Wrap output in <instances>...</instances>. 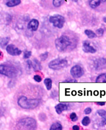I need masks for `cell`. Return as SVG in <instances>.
Listing matches in <instances>:
<instances>
[{
  "instance_id": "cell-1",
  "label": "cell",
  "mask_w": 106,
  "mask_h": 130,
  "mask_svg": "<svg viewBox=\"0 0 106 130\" xmlns=\"http://www.w3.org/2000/svg\"><path fill=\"white\" fill-rule=\"evenodd\" d=\"M41 100L39 99H28L26 96H21L18 99V105L23 109H32L38 107Z\"/></svg>"
},
{
  "instance_id": "cell-2",
  "label": "cell",
  "mask_w": 106,
  "mask_h": 130,
  "mask_svg": "<svg viewBox=\"0 0 106 130\" xmlns=\"http://www.w3.org/2000/svg\"><path fill=\"white\" fill-rule=\"evenodd\" d=\"M36 129V121L31 118L20 119L16 124V130H35Z\"/></svg>"
},
{
  "instance_id": "cell-3",
  "label": "cell",
  "mask_w": 106,
  "mask_h": 130,
  "mask_svg": "<svg viewBox=\"0 0 106 130\" xmlns=\"http://www.w3.org/2000/svg\"><path fill=\"white\" fill-rule=\"evenodd\" d=\"M55 43L56 48L58 51L64 52L71 45L72 42L68 36L62 35L56 39Z\"/></svg>"
},
{
  "instance_id": "cell-4",
  "label": "cell",
  "mask_w": 106,
  "mask_h": 130,
  "mask_svg": "<svg viewBox=\"0 0 106 130\" xmlns=\"http://www.w3.org/2000/svg\"><path fill=\"white\" fill-rule=\"evenodd\" d=\"M0 74L13 79L19 75V71L14 66L7 64H1L0 65Z\"/></svg>"
},
{
  "instance_id": "cell-5",
  "label": "cell",
  "mask_w": 106,
  "mask_h": 130,
  "mask_svg": "<svg viewBox=\"0 0 106 130\" xmlns=\"http://www.w3.org/2000/svg\"><path fill=\"white\" fill-rule=\"evenodd\" d=\"M68 65V61L65 59L58 58L51 61L49 64V67L54 70H58L64 68Z\"/></svg>"
},
{
  "instance_id": "cell-6",
  "label": "cell",
  "mask_w": 106,
  "mask_h": 130,
  "mask_svg": "<svg viewBox=\"0 0 106 130\" xmlns=\"http://www.w3.org/2000/svg\"><path fill=\"white\" fill-rule=\"evenodd\" d=\"M49 21L51 23L53 24L54 27L61 28L63 27L65 23V19L64 17L60 15H56L52 16L50 17Z\"/></svg>"
},
{
  "instance_id": "cell-7",
  "label": "cell",
  "mask_w": 106,
  "mask_h": 130,
  "mask_svg": "<svg viewBox=\"0 0 106 130\" xmlns=\"http://www.w3.org/2000/svg\"><path fill=\"white\" fill-rule=\"evenodd\" d=\"M70 73L74 78H80L84 74V71L82 67L78 65L73 66L71 70Z\"/></svg>"
},
{
  "instance_id": "cell-8",
  "label": "cell",
  "mask_w": 106,
  "mask_h": 130,
  "mask_svg": "<svg viewBox=\"0 0 106 130\" xmlns=\"http://www.w3.org/2000/svg\"><path fill=\"white\" fill-rule=\"evenodd\" d=\"M7 52L12 56H17L19 55L22 53V51L21 50L19 49L15 45L10 44L7 45L6 48Z\"/></svg>"
},
{
  "instance_id": "cell-9",
  "label": "cell",
  "mask_w": 106,
  "mask_h": 130,
  "mask_svg": "<svg viewBox=\"0 0 106 130\" xmlns=\"http://www.w3.org/2000/svg\"><path fill=\"white\" fill-rule=\"evenodd\" d=\"M82 49L84 52L95 53L96 52V49L92 46L88 41H85L83 43Z\"/></svg>"
},
{
  "instance_id": "cell-10",
  "label": "cell",
  "mask_w": 106,
  "mask_h": 130,
  "mask_svg": "<svg viewBox=\"0 0 106 130\" xmlns=\"http://www.w3.org/2000/svg\"><path fill=\"white\" fill-rule=\"evenodd\" d=\"M39 25V22L37 19H32L29 22L28 24V29L31 31H36L38 29Z\"/></svg>"
},
{
  "instance_id": "cell-11",
  "label": "cell",
  "mask_w": 106,
  "mask_h": 130,
  "mask_svg": "<svg viewBox=\"0 0 106 130\" xmlns=\"http://www.w3.org/2000/svg\"><path fill=\"white\" fill-rule=\"evenodd\" d=\"M106 64V59L102 58L95 60L94 62V67L96 70H99L100 67Z\"/></svg>"
},
{
  "instance_id": "cell-12",
  "label": "cell",
  "mask_w": 106,
  "mask_h": 130,
  "mask_svg": "<svg viewBox=\"0 0 106 130\" xmlns=\"http://www.w3.org/2000/svg\"><path fill=\"white\" fill-rule=\"evenodd\" d=\"M67 109H68V107L66 104L62 103L58 104L57 105L55 106L56 111L58 114H59L61 113L63 111L66 110Z\"/></svg>"
},
{
  "instance_id": "cell-13",
  "label": "cell",
  "mask_w": 106,
  "mask_h": 130,
  "mask_svg": "<svg viewBox=\"0 0 106 130\" xmlns=\"http://www.w3.org/2000/svg\"><path fill=\"white\" fill-rule=\"evenodd\" d=\"M102 1V0H89V6L92 8H97L101 4Z\"/></svg>"
},
{
  "instance_id": "cell-14",
  "label": "cell",
  "mask_w": 106,
  "mask_h": 130,
  "mask_svg": "<svg viewBox=\"0 0 106 130\" xmlns=\"http://www.w3.org/2000/svg\"><path fill=\"white\" fill-rule=\"evenodd\" d=\"M21 3V0H9L8 1L6 5V6L9 7H14L17 5H18Z\"/></svg>"
},
{
  "instance_id": "cell-15",
  "label": "cell",
  "mask_w": 106,
  "mask_h": 130,
  "mask_svg": "<svg viewBox=\"0 0 106 130\" xmlns=\"http://www.w3.org/2000/svg\"><path fill=\"white\" fill-rule=\"evenodd\" d=\"M9 37H4L0 38V47L4 48L5 46H7L9 41Z\"/></svg>"
},
{
  "instance_id": "cell-16",
  "label": "cell",
  "mask_w": 106,
  "mask_h": 130,
  "mask_svg": "<svg viewBox=\"0 0 106 130\" xmlns=\"http://www.w3.org/2000/svg\"><path fill=\"white\" fill-rule=\"evenodd\" d=\"M85 34L88 38L93 39L94 38H96L97 37V35L96 33H95L93 31L89 29H86L84 31Z\"/></svg>"
},
{
  "instance_id": "cell-17",
  "label": "cell",
  "mask_w": 106,
  "mask_h": 130,
  "mask_svg": "<svg viewBox=\"0 0 106 130\" xmlns=\"http://www.w3.org/2000/svg\"><path fill=\"white\" fill-rule=\"evenodd\" d=\"M32 65H33V70L34 71L41 70V65L40 63V62L38 60L36 59L33 60V62H32Z\"/></svg>"
},
{
  "instance_id": "cell-18",
  "label": "cell",
  "mask_w": 106,
  "mask_h": 130,
  "mask_svg": "<svg viewBox=\"0 0 106 130\" xmlns=\"http://www.w3.org/2000/svg\"><path fill=\"white\" fill-rule=\"evenodd\" d=\"M62 129L61 124L59 122H55L52 125L50 130H62Z\"/></svg>"
},
{
  "instance_id": "cell-19",
  "label": "cell",
  "mask_w": 106,
  "mask_h": 130,
  "mask_svg": "<svg viewBox=\"0 0 106 130\" xmlns=\"http://www.w3.org/2000/svg\"><path fill=\"white\" fill-rule=\"evenodd\" d=\"M97 83H106V73L100 74L96 80Z\"/></svg>"
},
{
  "instance_id": "cell-20",
  "label": "cell",
  "mask_w": 106,
  "mask_h": 130,
  "mask_svg": "<svg viewBox=\"0 0 106 130\" xmlns=\"http://www.w3.org/2000/svg\"><path fill=\"white\" fill-rule=\"evenodd\" d=\"M44 83L47 90H51L52 87V81L49 78H46L44 81Z\"/></svg>"
},
{
  "instance_id": "cell-21",
  "label": "cell",
  "mask_w": 106,
  "mask_h": 130,
  "mask_svg": "<svg viewBox=\"0 0 106 130\" xmlns=\"http://www.w3.org/2000/svg\"><path fill=\"white\" fill-rule=\"evenodd\" d=\"M64 2V0H53V4L56 7H60L62 3Z\"/></svg>"
},
{
  "instance_id": "cell-22",
  "label": "cell",
  "mask_w": 106,
  "mask_h": 130,
  "mask_svg": "<svg viewBox=\"0 0 106 130\" xmlns=\"http://www.w3.org/2000/svg\"><path fill=\"white\" fill-rule=\"evenodd\" d=\"M91 122V120L88 117H85L82 121V123L84 126H87Z\"/></svg>"
},
{
  "instance_id": "cell-23",
  "label": "cell",
  "mask_w": 106,
  "mask_h": 130,
  "mask_svg": "<svg viewBox=\"0 0 106 130\" xmlns=\"http://www.w3.org/2000/svg\"><path fill=\"white\" fill-rule=\"evenodd\" d=\"M97 113L98 115L100 117L103 118H106V111L103 109H101V110H99L97 111Z\"/></svg>"
},
{
  "instance_id": "cell-24",
  "label": "cell",
  "mask_w": 106,
  "mask_h": 130,
  "mask_svg": "<svg viewBox=\"0 0 106 130\" xmlns=\"http://www.w3.org/2000/svg\"><path fill=\"white\" fill-rule=\"evenodd\" d=\"M48 56H49V53L47 52H45L44 53L41 54L40 56L41 61H44L46 60L47 59V58H48Z\"/></svg>"
},
{
  "instance_id": "cell-25",
  "label": "cell",
  "mask_w": 106,
  "mask_h": 130,
  "mask_svg": "<svg viewBox=\"0 0 106 130\" xmlns=\"http://www.w3.org/2000/svg\"><path fill=\"white\" fill-rule=\"evenodd\" d=\"M70 119L72 121H76L78 119V118L77 116V114H76V113H72L71 114H70Z\"/></svg>"
},
{
  "instance_id": "cell-26",
  "label": "cell",
  "mask_w": 106,
  "mask_h": 130,
  "mask_svg": "<svg viewBox=\"0 0 106 130\" xmlns=\"http://www.w3.org/2000/svg\"><path fill=\"white\" fill-rule=\"evenodd\" d=\"M31 54H32L31 51H26L25 52H24V59H28V58H29L31 56Z\"/></svg>"
},
{
  "instance_id": "cell-27",
  "label": "cell",
  "mask_w": 106,
  "mask_h": 130,
  "mask_svg": "<svg viewBox=\"0 0 106 130\" xmlns=\"http://www.w3.org/2000/svg\"><path fill=\"white\" fill-rule=\"evenodd\" d=\"M96 35H98L99 36H102L104 33V30L103 28H99L96 30Z\"/></svg>"
},
{
  "instance_id": "cell-28",
  "label": "cell",
  "mask_w": 106,
  "mask_h": 130,
  "mask_svg": "<svg viewBox=\"0 0 106 130\" xmlns=\"http://www.w3.org/2000/svg\"><path fill=\"white\" fill-rule=\"evenodd\" d=\"M33 79L34 80V81H35L36 82H41L42 81V77L41 76L39 75H35L34 77H33Z\"/></svg>"
},
{
  "instance_id": "cell-29",
  "label": "cell",
  "mask_w": 106,
  "mask_h": 130,
  "mask_svg": "<svg viewBox=\"0 0 106 130\" xmlns=\"http://www.w3.org/2000/svg\"><path fill=\"white\" fill-rule=\"evenodd\" d=\"M92 112V109L91 108H87L84 110V113L86 114H88L91 113Z\"/></svg>"
},
{
  "instance_id": "cell-30",
  "label": "cell",
  "mask_w": 106,
  "mask_h": 130,
  "mask_svg": "<svg viewBox=\"0 0 106 130\" xmlns=\"http://www.w3.org/2000/svg\"><path fill=\"white\" fill-rule=\"evenodd\" d=\"M106 125V118H103L102 121L100 122V126H104Z\"/></svg>"
},
{
  "instance_id": "cell-31",
  "label": "cell",
  "mask_w": 106,
  "mask_h": 130,
  "mask_svg": "<svg viewBox=\"0 0 106 130\" xmlns=\"http://www.w3.org/2000/svg\"><path fill=\"white\" fill-rule=\"evenodd\" d=\"M97 105H99V106H105L106 103L105 102H97L96 103Z\"/></svg>"
},
{
  "instance_id": "cell-32",
  "label": "cell",
  "mask_w": 106,
  "mask_h": 130,
  "mask_svg": "<svg viewBox=\"0 0 106 130\" xmlns=\"http://www.w3.org/2000/svg\"><path fill=\"white\" fill-rule=\"evenodd\" d=\"M73 130H80V127L78 126H74L72 127Z\"/></svg>"
},
{
  "instance_id": "cell-33",
  "label": "cell",
  "mask_w": 106,
  "mask_h": 130,
  "mask_svg": "<svg viewBox=\"0 0 106 130\" xmlns=\"http://www.w3.org/2000/svg\"><path fill=\"white\" fill-rule=\"evenodd\" d=\"M65 82H69H69H72V83H73V82H77L76 81V80H70V81H65Z\"/></svg>"
},
{
  "instance_id": "cell-34",
  "label": "cell",
  "mask_w": 106,
  "mask_h": 130,
  "mask_svg": "<svg viewBox=\"0 0 106 130\" xmlns=\"http://www.w3.org/2000/svg\"><path fill=\"white\" fill-rule=\"evenodd\" d=\"M103 21H104V22L106 23V17H104L103 18Z\"/></svg>"
},
{
  "instance_id": "cell-35",
  "label": "cell",
  "mask_w": 106,
  "mask_h": 130,
  "mask_svg": "<svg viewBox=\"0 0 106 130\" xmlns=\"http://www.w3.org/2000/svg\"><path fill=\"white\" fill-rule=\"evenodd\" d=\"M2 52L1 51H0V59L2 58Z\"/></svg>"
}]
</instances>
